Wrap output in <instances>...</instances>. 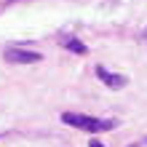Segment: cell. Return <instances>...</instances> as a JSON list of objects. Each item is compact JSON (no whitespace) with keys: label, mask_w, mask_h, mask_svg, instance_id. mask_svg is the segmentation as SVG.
I'll return each instance as SVG.
<instances>
[{"label":"cell","mask_w":147,"mask_h":147,"mask_svg":"<svg viewBox=\"0 0 147 147\" xmlns=\"http://www.w3.org/2000/svg\"><path fill=\"white\" fill-rule=\"evenodd\" d=\"M62 123L75 126V128L88 131V134H102V131H112L118 126V120H112V118H91V115H80V112H64Z\"/></svg>","instance_id":"6da1fadb"},{"label":"cell","mask_w":147,"mask_h":147,"mask_svg":"<svg viewBox=\"0 0 147 147\" xmlns=\"http://www.w3.org/2000/svg\"><path fill=\"white\" fill-rule=\"evenodd\" d=\"M3 59H5V62H11V64H38L43 56L38 54V51H27V48L11 46V48L3 51Z\"/></svg>","instance_id":"7a4b0ae2"},{"label":"cell","mask_w":147,"mask_h":147,"mask_svg":"<svg viewBox=\"0 0 147 147\" xmlns=\"http://www.w3.org/2000/svg\"><path fill=\"white\" fill-rule=\"evenodd\" d=\"M96 78H99V80L107 86V88H112V91H118V88H123V86H126V78H123V75L110 72L107 67H102V64L96 67Z\"/></svg>","instance_id":"3957f363"},{"label":"cell","mask_w":147,"mask_h":147,"mask_svg":"<svg viewBox=\"0 0 147 147\" xmlns=\"http://www.w3.org/2000/svg\"><path fill=\"white\" fill-rule=\"evenodd\" d=\"M62 46L67 48V51H72V54H88V48H86V43H80L78 38H62Z\"/></svg>","instance_id":"277c9868"},{"label":"cell","mask_w":147,"mask_h":147,"mask_svg":"<svg viewBox=\"0 0 147 147\" xmlns=\"http://www.w3.org/2000/svg\"><path fill=\"white\" fill-rule=\"evenodd\" d=\"M88 147H105V144H102L99 139H91V142H88Z\"/></svg>","instance_id":"5b68a950"},{"label":"cell","mask_w":147,"mask_h":147,"mask_svg":"<svg viewBox=\"0 0 147 147\" xmlns=\"http://www.w3.org/2000/svg\"><path fill=\"white\" fill-rule=\"evenodd\" d=\"M128 147H139V144H128Z\"/></svg>","instance_id":"8992f818"}]
</instances>
